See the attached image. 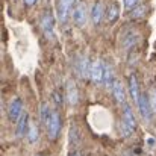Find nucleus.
<instances>
[{
    "instance_id": "5701e85b",
    "label": "nucleus",
    "mask_w": 156,
    "mask_h": 156,
    "mask_svg": "<svg viewBox=\"0 0 156 156\" xmlns=\"http://www.w3.org/2000/svg\"><path fill=\"white\" fill-rule=\"evenodd\" d=\"M23 2H24V5H26V6H29V8H30V6H34L38 0H23Z\"/></svg>"
},
{
    "instance_id": "f3484780",
    "label": "nucleus",
    "mask_w": 156,
    "mask_h": 156,
    "mask_svg": "<svg viewBox=\"0 0 156 156\" xmlns=\"http://www.w3.org/2000/svg\"><path fill=\"white\" fill-rule=\"evenodd\" d=\"M114 82H115V79H114V68H112V65H111V64L105 62L103 85L108 88V90H111V88H112V85H114Z\"/></svg>"
},
{
    "instance_id": "7ed1b4c3",
    "label": "nucleus",
    "mask_w": 156,
    "mask_h": 156,
    "mask_svg": "<svg viewBox=\"0 0 156 156\" xmlns=\"http://www.w3.org/2000/svg\"><path fill=\"white\" fill-rule=\"evenodd\" d=\"M61 126H62V123H61V115H59V112H58L56 109H53L52 115H50V118H49V121H47V124H46L47 136H49L50 141L58 140V136H59V133H61Z\"/></svg>"
},
{
    "instance_id": "20e7f679",
    "label": "nucleus",
    "mask_w": 156,
    "mask_h": 156,
    "mask_svg": "<svg viewBox=\"0 0 156 156\" xmlns=\"http://www.w3.org/2000/svg\"><path fill=\"white\" fill-rule=\"evenodd\" d=\"M138 111H140V115L143 118V121L146 124H150L152 123V118H153V111H152V106L149 102V94L147 93H141V97L138 100Z\"/></svg>"
},
{
    "instance_id": "dca6fc26",
    "label": "nucleus",
    "mask_w": 156,
    "mask_h": 156,
    "mask_svg": "<svg viewBox=\"0 0 156 156\" xmlns=\"http://www.w3.org/2000/svg\"><path fill=\"white\" fill-rule=\"evenodd\" d=\"M105 18H106V21H108L109 24L115 23V21L120 18V6H118V3H117V2H112V3H109V5H108Z\"/></svg>"
},
{
    "instance_id": "0eeeda50",
    "label": "nucleus",
    "mask_w": 156,
    "mask_h": 156,
    "mask_svg": "<svg viewBox=\"0 0 156 156\" xmlns=\"http://www.w3.org/2000/svg\"><path fill=\"white\" fill-rule=\"evenodd\" d=\"M23 114H24L23 100H21L20 97H14V99L9 102V106H8V118H9V121L17 123Z\"/></svg>"
},
{
    "instance_id": "39448f33",
    "label": "nucleus",
    "mask_w": 156,
    "mask_h": 156,
    "mask_svg": "<svg viewBox=\"0 0 156 156\" xmlns=\"http://www.w3.org/2000/svg\"><path fill=\"white\" fill-rule=\"evenodd\" d=\"M91 64L90 58L87 55H79L74 59V71L79 74L80 79H90V70H91Z\"/></svg>"
},
{
    "instance_id": "4be33fe9",
    "label": "nucleus",
    "mask_w": 156,
    "mask_h": 156,
    "mask_svg": "<svg viewBox=\"0 0 156 156\" xmlns=\"http://www.w3.org/2000/svg\"><path fill=\"white\" fill-rule=\"evenodd\" d=\"M149 102H150L153 114H156V88H150V91H149Z\"/></svg>"
},
{
    "instance_id": "412c9836",
    "label": "nucleus",
    "mask_w": 156,
    "mask_h": 156,
    "mask_svg": "<svg viewBox=\"0 0 156 156\" xmlns=\"http://www.w3.org/2000/svg\"><path fill=\"white\" fill-rule=\"evenodd\" d=\"M141 2L143 0H123V8H124V11L130 12L132 9H135L136 6H140Z\"/></svg>"
},
{
    "instance_id": "b1692460",
    "label": "nucleus",
    "mask_w": 156,
    "mask_h": 156,
    "mask_svg": "<svg viewBox=\"0 0 156 156\" xmlns=\"http://www.w3.org/2000/svg\"><path fill=\"white\" fill-rule=\"evenodd\" d=\"M68 156H82V153H80V152H77V150H74V152H71Z\"/></svg>"
},
{
    "instance_id": "9b49d317",
    "label": "nucleus",
    "mask_w": 156,
    "mask_h": 156,
    "mask_svg": "<svg viewBox=\"0 0 156 156\" xmlns=\"http://www.w3.org/2000/svg\"><path fill=\"white\" fill-rule=\"evenodd\" d=\"M65 99L70 106H76L79 103V88L74 80H68L65 87Z\"/></svg>"
},
{
    "instance_id": "4468645a",
    "label": "nucleus",
    "mask_w": 156,
    "mask_h": 156,
    "mask_svg": "<svg viewBox=\"0 0 156 156\" xmlns=\"http://www.w3.org/2000/svg\"><path fill=\"white\" fill-rule=\"evenodd\" d=\"M15 124H17V127H15V136H17V138H23V136H26V135H27V130H29V124H30L29 114L24 112Z\"/></svg>"
},
{
    "instance_id": "f8f14e48",
    "label": "nucleus",
    "mask_w": 156,
    "mask_h": 156,
    "mask_svg": "<svg viewBox=\"0 0 156 156\" xmlns=\"http://www.w3.org/2000/svg\"><path fill=\"white\" fill-rule=\"evenodd\" d=\"M106 15V9H105V5L102 2H96L91 8V21L94 26H99L103 20V17Z\"/></svg>"
},
{
    "instance_id": "6e6552de",
    "label": "nucleus",
    "mask_w": 156,
    "mask_h": 156,
    "mask_svg": "<svg viewBox=\"0 0 156 156\" xmlns=\"http://www.w3.org/2000/svg\"><path fill=\"white\" fill-rule=\"evenodd\" d=\"M138 41H140V35L135 29H126L121 35V47L126 52L132 50L138 44Z\"/></svg>"
},
{
    "instance_id": "423d86ee",
    "label": "nucleus",
    "mask_w": 156,
    "mask_h": 156,
    "mask_svg": "<svg viewBox=\"0 0 156 156\" xmlns=\"http://www.w3.org/2000/svg\"><path fill=\"white\" fill-rule=\"evenodd\" d=\"M76 0H58V18L61 23H67L71 17V12L74 9Z\"/></svg>"
},
{
    "instance_id": "2eb2a0df",
    "label": "nucleus",
    "mask_w": 156,
    "mask_h": 156,
    "mask_svg": "<svg viewBox=\"0 0 156 156\" xmlns=\"http://www.w3.org/2000/svg\"><path fill=\"white\" fill-rule=\"evenodd\" d=\"M129 93H130V97H132L133 103L136 105L140 97H141V91H140V83H138V79H136L135 74L129 76Z\"/></svg>"
},
{
    "instance_id": "1a4fd4ad",
    "label": "nucleus",
    "mask_w": 156,
    "mask_h": 156,
    "mask_svg": "<svg viewBox=\"0 0 156 156\" xmlns=\"http://www.w3.org/2000/svg\"><path fill=\"white\" fill-rule=\"evenodd\" d=\"M103 74H105V62L102 59H96L91 64L90 70V80L96 85L103 83Z\"/></svg>"
},
{
    "instance_id": "6ab92c4d",
    "label": "nucleus",
    "mask_w": 156,
    "mask_h": 156,
    "mask_svg": "<svg viewBox=\"0 0 156 156\" xmlns=\"http://www.w3.org/2000/svg\"><path fill=\"white\" fill-rule=\"evenodd\" d=\"M53 109L50 108V105L49 103H44L40 106V120H41V123L46 126L47 124V121H49V118H50V115H52Z\"/></svg>"
},
{
    "instance_id": "a211bd4d",
    "label": "nucleus",
    "mask_w": 156,
    "mask_h": 156,
    "mask_svg": "<svg viewBox=\"0 0 156 156\" xmlns=\"http://www.w3.org/2000/svg\"><path fill=\"white\" fill-rule=\"evenodd\" d=\"M26 138H27V141H29L30 144H35V143L40 140V130H38V126H37L35 123H32V121H30V124H29V130H27Z\"/></svg>"
},
{
    "instance_id": "393cba45",
    "label": "nucleus",
    "mask_w": 156,
    "mask_h": 156,
    "mask_svg": "<svg viewBox=\"0 0 156 156\" xmlns=\"http://www.w3.org/2000/svg\"><path fill=\"white\" fill-rule=\"evenodd\" d=\"M123 156H130V155H129V153H124V155H123Z\"/></svg>"
},
{
    "instance_id": "ddd939ff",
    "label": "nucleus",
    "mask_w": 156,
    "mask_h": 156,
    "mask_svg": "<svg viewBox=\"0 0 156 156\" xmlns=\"http://www.w3.org/2000/svg\"><path fill=\"white\" fill-rule=\"evenodd\" d=\"M111 93L115 99V102L120 105H126V90H124V85L123 82H120L118 79H115L112 88H111Z\"/></svg>"
},
{
    "instance_id": "f257e3e1",
    "label": "nucleus",
    "mask_w": 156,
    "mask_h": 156,
    "mask_svg": "<svg viewBox=\"0 0 156 156\" xmlns=\"http://www.w3.org/2000/svg\"><path fill=\"white\" fill-rule=\"evenodd\" d=\"M136 129V120L133 115V111L130 105H123V114H121V124H120V133L123 138H129Z\"/></svg>"
},
{
    "instance_id": "f03ea898",
    "label": "nucleus",
    "mask_w": 156,
    "mask_h": 156,
    "mask_svg": "<svg viewBox=\"0 0 156 156\" xmlns=\"http://www.w3.org/2000/svg\"><path fill=\"white\" fill-rule=\"evenodd\" d=\"M40 24H41V30L46 35L47 40L55 38V15L52 11H44L41 18H40Z\"/></svg>"
},
{
    "instance_id": "aec40b11",
    "label": "nucleus",
    "mask_w": 156,
    "mask_h": 156,
    "mask_svg": "<svg viewBox=\"0 0 156 156\" xmlns=\"http://www.w3.org/2000/svg\"><path fill=\"white\" fill-rule=\"evenodd\" d=\"M146 11H147L146 5H140V6H136L135 9H132V11L129 12V17H130L132 20H140V18H143V17L146 15Z\"/></svg>"
},
{
    "instance_id": "9d476101",
    "label": "nucleus",
    "mask_w": 156,
    "mask_h": 156,
    "mask_svg": "<svg viewBox=\"0 0 156 156\" xmlns=\"http://www.w3.org/2000/svg\"><path fill=\"white\" fill-rule=\"evenodd\" d=\"M87 14H88V12H87L85 3L79 2V3L74 6L73 12H71V20H73V23H74L77 27H83V26L87 24V17H88Z\"/></svg>"
}]
</instances>
